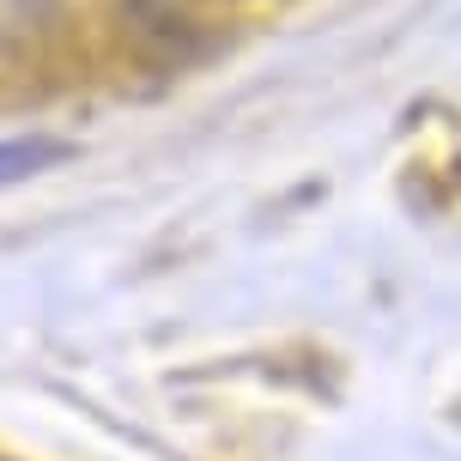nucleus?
Wrapping results in <instances>:
<instances>
[{"instance_id":"obj_1","label":"nucleus","mask_w":461,"mask_h":461,"mask_svg":"<svg viewBox=\"0 0 461 461\" xmlns=\"http://www.w3.org/2000/svg\"><path fill=\"white\" fill-rule=\"evenodd\" d=\"M61 152V146H49V140H6L0 146V183H19V176H31L37 164H49Z\"/></svg>"}]
</instances>
